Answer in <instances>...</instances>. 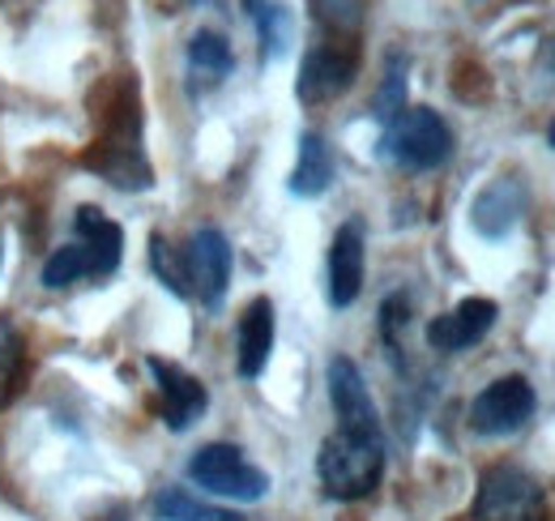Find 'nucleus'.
Listing matches in <instances>:
<instances>
[{
  "mask_svg": "<svg viewBox=\"0 0 555 521\" xmlns=\"http://www.w3.org/2000/svg\"><path fill=\"white\" fill-rule=\"evenodd\" d=\"M317 474L325 496L334 500H363L380 487L385 474V436H363V432H334L325 436L317 454Z\"/></svg>",
  "mask_w": 555,
  "mask_h": 521,
  "instance_id": "1",
  "label": "nucleus"
},
{
  "mask_svg": "<svg viewBox=\"0 0 555 521\" xmlns=\"http://www.w3.org/2000/svg\"><path fill=\"white\" fill-rule=\"evenodd\" d=\"M385 154L406 171H436L453 154V129L431 107H406L385 125Z\"/></svg>",
  "mask_w": 555,
  "mask_h": 521,
  "instance_id": "2",
  "label": "nucleus"
},
{
  "mask_svg": "<svg viewBox=\"0 0 555 521\" xmlns=\"http://www.w3.org/2000/svg\"><path fill=\"white\" fill-rule=\"evenodd\" d=\"M470 521H547L543 487L521 466H491L479 479Z\"/></svg>",
  "mask_w": 555,
  "mask_h": 521,
  "instance_id": "3",
  "label": "nucleus"
},
{
  "mask_svg": "<svg viewBox=\"0 0 555 521\" xmlns=\"http://www.w3.org/2000/svg\"><path fill=\"white\" fill-rule=\"evenodd\" d=\"M189 479L202 492H209V496L244 500V505H253V500H261L270 492V474L261 466H253L244 457V449H235V445H206V449H197L193 461H189Z\"/></svg>",
  "mask_w": 555,
  "mask_h": 521,
  "instance_id": "4",
  "label": "nucleus"
},
{
  "mask_svg": "<svg viewBox=\"0 0 555 521\" xmlns=\"http://www.w3.org/2000/svg\"><path fill=\"white\" fill-rule=\"evenodd\" d=\"M534 390L526 377H500L470 402V428L479 436H508L534 415Z\"/></svg>",
  "mask_w": 555,
  "mask_h": 521,
  "instance_id": "5",
  "label": "nucleus"
},
{
  "mask_svg": "<svg viewBox=\"0 0 555 521\" xmlns=\"http://www.w3.org/2000/svg\"><path fill=\"white\" fill-rule=\"evenodd\" d=\"M184 260H189V291L206 304L209 313L222 308V295H227V282H231V244L218 227H202L189 249H184Z\"/></svg>",
  "mask_w": 555,
  "mask_h": 521,
  "instance_id": "6",
  "label": "nucleus"
},
{
  "mask_svg": "<svg viewBox=\"0 0 555 521\" xmlns=\"http://www.w3.org/2000/svg\"><path fill=\"white\" fill-rule=\"evenodd\" d=\"M330 402H334V415H338V428H343V432L380 436L376 402H372V393H367V381H363L359 364L347 359V355L330 359Z\"/></svg>",
  "mask_w": 555,
  "mask_h": 521,
  "instance_id": "7",
  "label": "nucleus"
},
{
  "mask_svg": "<svg viewBox=\"0 0 555 521\" xmlns=\"http://www.w3.org/2000/svg\"><path fill=\"white\" fill-rule=\"evenodd\" d=\"M150 372H154L158 397H163V423L171 432H189L209 406L206 385L193 372H184L180 364H171V359H150Z\"/></svg>",
  "mask_w": 555,
  "mask_h": 521,
  "instance_id": "8",
  "label": "nucleus"
},
{
  "mask_svg": "<svg viewBox=\"0 0 555 521\" xmlns=\"http://www.w3.org/2000/svg\"><path fill=\"white\" fill-rule=\"evenodd\" d=\"M495 317H500V308H495L491 300H483V295L462 300L453 313H444V317H436V321L427 326V342H431L436 351H444V355L470 351L475 342H483L487 333H491Z\"/></svg>",
  "mask_w": 555,
  "mask_h": 521,
  "instance_id": "9",
  "label": "nucleus"
},
{
  "mask_svg": "<svg viewBox=\"0 0 555 521\" xmlns=\"http://www.w3.org/2000/svg\"><path fill=\"white\" fill-rule=\"evenodd\" d=\"M354 68H359L354 52H343V48H312V52L304 56L295 90H299L304 103H330V99H338L350 81H354Z\"/></svg>",
  "mask_w": 555,
  "mask_h": 521,
  "instance_id": "10",
  "label": "nucleus"
},
{
  "mask_svg": "<svg viewBox=\"0 0 555 521\" xmlns=\"http://www.w3.org/2000/svg\"><path fill=\"white\" fill-rule=\"evenodd\" d=\"M363 291V227L343 223L330 244V304L350 308Z\"/></svg>",
  "mask_w": 555,
  "mask_h": 521,
  "instance_id": "11",
  "label": "nucleus"
},
{
  "mask_svg": "<svg viewBox=\"0 0 555 521\" xmlns=\"http://www.w3.org/2000/svg\"><path fill=\"white\" fill-rule=\"evenodd\" d=\"M73 227H77L81 249L90 257V278H112L120 269V257H125V231L94 205H81Z\"/></svg>",
  "mask_w": 555,
  "mask_h": 521,
  "instance_id": "12",
  "label": "nucleus"
},
{
  "mask_svg": "<svg viewBox=\"0 0 555 521\" xmlns=\"http://www.w3.org/2000/svg\"><path fill=\"white\" fill-rule=\"evenodd\" d=\"M274 355V304L261 295L240 317V377L257 381Z\"/></svg>",
  "mask_w": 555,
  "mask_h": 521,
  "instance_id": "13",
  "label": "nucleus"
},
{
  "mask_svg": "<svg viewBox=\"0 0 555 521\" xmlns=\"http://www.w3.org/2000/svg\"><path fill=\"white\" fill-rule=\"evenodd\" d=\"M521 209H526V189L517 180H495V185H487L483 193H479L475 209H470V223H475L479 236L500 240V236H508L517 227Z\"/></svg>",
  "mask_w": 555,
  "mask_h": 521,
  "instance_id": "14",
  "label": "nucleus"
},
{
  "mask_svg": "<svg viewBox=\"0 0 555 521\" xmlns=\"http://www.w3.org/2000/svg\"><path fill=\"white\" fill-rule=\"evenodd\" d=\"M334 185V154L321 132L299 137V163L291 171V193L295 196H321Z\"/></svg>",
  "mask_w": 555,
  "mask_h": 521,
  "instance_id": "15",
  "label": "nucleus"
},
{
  "mask_svg": "<svg viewBox=\"0 0 555 521\" xmlns=\"http://www.w3.org/2000/svg\"><path fill=\"white\" fill-rule=\"evenodd\" d=\"M189 65L197 68V73H209L214 81H218V77H227V73L235 68L231 43H227L222 35H214V30H197V35H193V43H189Z\"/></svg>",
  "mask_w": 555,
  "mask_h": 521,
  "instance_id": "16",
  "label": "nucleus"
},
{
  "mask_svg": "<svg viewBox=\"0 0 555 521\" xmlns=\"http://www.w3.org/2000/svg\"><path fill=\"white\" fill-rule=\"evenodd\" d=\"M150 265H154V274L163 278V287H167L171 295H180V300L193 295V291H189V260L176 257V249H171L163 236L150 240Z\"/></svg>",
  "mask_w": 555,
  "mask_h": 521,
  "instance_id": "17",
  "label": "nucleus"
},
{
  "mask_svg": "<svg viewBox=\"0 0 555 521\" xmlns=\"http://www.w3.org/2000/svg\"><path fill=\"white\" fill-rule=\"evenodd\" d=\"M257 26H261V43H266V56L274 61L286 52V39H291V13L282 4H270V0H248Z\"/></svg>",
  "mask_w": 555,
  "mask_h": 521,
  "instance_id": "18",
  "label": "nucleus"
},
{
  "mask_svg": "<svg viewBox=\"0 0 555 521\" xmlns=\"http://www.w3.org/2000/svg\"><path fill=\"white\" fill-rule=\"evenodd\" d=\"M77 278H90V257H86L81 244H65V249H56L52 257L43 260V287L48 291L52 287H69Z\"/></svg>",
  "mask_w": 555,
  "mask_h": 521,
  "instance_id": "19",
  "label": "nucleus"
},
{
  "mask_svg": "<svg viewBox=\"0 0 555 521\" xmlns=\"http://www.w3.org/2000/svg\"><path fill=\"white\" fill-rule=\"evenodd\" d=\"M398 112H406V61H393V65H389L380 94L372 99V116H376L380 125H389Z\"/></svg>",
  "mask_w": 555,
  "mask_h": 521,
  "instance_id": "20",
  "label": "nucleus"
},
{
  "mask_svg": "<svg viewBox=\"0 0 555 521\" xmlns=\"http://www.w3.org/2000/svg\"><path fill=\"white\" fill-rule=\"evenodd\" d=\"M22 364V333L13 329V321L0 317V406L13 397V377Z\"/></svg>",
  "mask_w": 555,
  "mask_h": 521,
  "instance_id": "21",
  "label": "nucleus"
},
{
  "mask_svg": "<svg viewBox=\"0 0 555 521\" xmlns=\"http://www.w3.org/2000/svg\"><path fill=\"white\" fill-rule=\"evenodd\" d=\"M411 321V300L406 295H389L385 300V308H380V326H385V338L393 342L398 338V329Z\"/></svg>",
  "mask_w": 555,
  "mask_h": 521,
  "instance_id": "22",
  "label": "nucleus"
},
{
  "mask_svg": "<svg viewBox=\"0 0 555 521\" xmlns=\"http://www.w3.org/2000/svg\"><path fill=\"white\" fill-rule=\"evenodd\" d=\"M184 521H244L240 513H227V509H209V505H197V500H189V509H184Z\"/></svg>",
  "mask_w": 555,
  "mask_h": 521,
  "instance_id": "23",
  "label": "nucleus"
},
{
  "mask_svg": "<svg viewBox=\"0 0 555 521\" xmlns=\"http://www.w3.org/2000/svg\"><path fill=\"white\" fill-rule=\"evenodd\" d=\"M547 141H552V145H555V120H552V129H547Z\"/></svg>",
  "mask_w": 555,
  "mask_h": 521,
  "instance_id": "24",
  "label": "nucleus"
},
{
  "mask_svg": "<svg viewBox=\"0 0 555 521\" xmlns=\"http://www.w3.org/2000/svg\"><path fill=\"white\" fill-rule=\"evenodd\" d=\"M0 265H4V236H0Z\"/></svg>",
  "mask_w": 555,
  "mask_h": 521,
  "instance_id": "25",
  "label": "nucleus"
},
{
  "mask_svg": "<svg viewBox=\"0 0 555 521\" xmlns=\"http://www.w3.org/2000/svg\"><path fill=\"white\" fill-rule=\"evenodd\" d=\"M552 68H555V56H552Z\"/></svg>",
  "mask_w": 555,
  "mask_h": 521,
  "instance_id": "26",
  "label": "nucleus"
}]
</instances>
